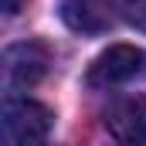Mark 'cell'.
Masks as SVG:
<instances>
[{
  "label": "cell",
  "instance_id": "obj_1",
  "mask_svg": "<svg viewBox=\"0 0 146 146\" xmlns=\"http://www.w3.org/2000/svg\"><path fill=\"white\" fill-rule=\"evenodd\" d=\"M0 129H3V146H44L51 133V112L34 99L7 95Z\"/></svg>",
  "mask_w": 146,
  "mask_h": 146
},
{
  "label": "cell",
  "instance_id": "obj_2",
  "mask_svg": "<svg viewBox=\"0 0 146 146\" xmlns=\"http://www.w3.org/2000/svg\"><path fill=\"white\" fill-rule=\"evenodd\" d=\"M51 65V54L41 41H21V44H10L3 51V85L7 92H21V88H31L37 85Z\"/></svg>",
  "mask_w": 146,
  "mask_h": 146
},
{
  "label": "cell",
  "instance_id": "obj_3",
  "mask_svg": "<svg viewBox=\"0 0 146 146\" xmlns=\"http://www.w3.org/2000/svg\"><path fill=\"white\" fill-rule=\"evenodd\" d=\"M146 75V51L133 44H112L109 51H102L92 68H88V85L92 88H112L122 82H133Z\"/></svg>",
  "mask_w": 146,
  "mask_h": 146
},
{
  "label": "cell",
  "instance_id": "obj_4",
  "mask_svg": "<svg viewBox=\"0 0 146 146\" xmlns=\"http://www.w3.org/2000/svg\"><path fill=\"white\" fill-rule=\"evenodd\" d=\"M106 129L122 146H146V95H126L106 109Z\"/></svg>",
  "mask_w": 146,
  "mask_h": 146
},
{
  "label": "cell",
  "instance_id": "obj_5",
  "mask_svg": "<svg viewBox=\"0 0 146 146\" xmlns=\"http://www.w3.org/2000/svg\"><path fill=\"white\" fill-rule=\"evenodd\" d=\"M61 21L78 34H102L115 21V0H61Z\"/></svg>",
  "mask_w": 146,
  "mask_h": 146
},
{
  "label": "cell",
  "instance_id": "obj_6",
  "mask_svg": "<svg viewBox=\"0 0 146 146\" xmlns=\"http://www.w3.org/2000/svg\"><path fill=\"white\" fill-rule=\"evenodd\" d=\"M122 10H126L129 24H136L139 31H146V0H122Z\"/></svg>",
  "mask_w": 146,
  "mask_h": 146
},
{
  "label": "cell",
  "instance_id": "obj_7",
  "mask_svg": "<svg viewBox=\"0 0 146 146\" xmlns=\"http://www.w3.org/2000/svg\"><path fill=\"white\" fill-rule=\"evenodd\" d=\"M17 7H21V0H3V10L7 14H17Z\"/></svg>",
  "mask_w": 146,
  "mask_h": 146
}]
</instances>
